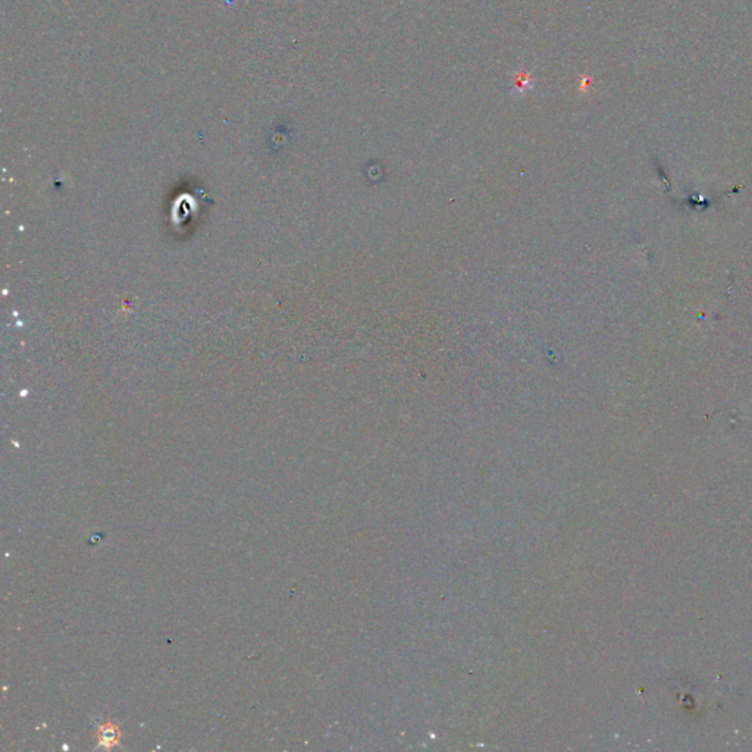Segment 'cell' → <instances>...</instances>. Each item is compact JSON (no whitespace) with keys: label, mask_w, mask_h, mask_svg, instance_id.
<instances>
[{"label":"cell","mask_w":752,"mask_h":752,"mask_svg":"<svg viewBox=\"0 0 752 752\" xmlns=\"http://www.w3.org/2000/svg\"><path fill=\"white\" fill-rule=\"evenodd\" d=\"M98 739H99V745L100 746H105V748L110 749L112 746L120 743L121 732H120V728H118L115 724L108 721V723L100 724L98 727Z\"/></svg>","instance_id":"cell-1"}]
</instances>
